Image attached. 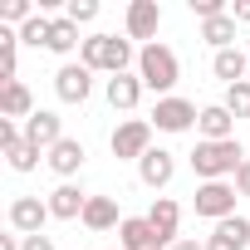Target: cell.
<instances>
[{"instance_id": "cell-26", "label": "cell", "mask_w": 250, "mask_h": 250, "mask_svg": "<svg viewBox=\"0 0 250 250\" xmlns=\"http://www.w3.org/2000/svg\"><path fill=\"white\" fill-rule=\"evenodd\" d=\"M5 162H10L15 172H35V167H40V147H30V143L20 138V143L5 147Z\"/></svg>"}, {"instance_id": "cell-15", "label": "cell", "mask_w": 250, "mask_h": 250, "mask_svg": "<svg viewBox=\"0 0 250 250\" xmlns=\"http://www.w3.org/2000/svg\"><path fill=\"white\" fill-rule=\"evenodd\" d=\"M83 206H88V196H83L74 182H59V187L49 191V216H54V221H83Z\"/></svg>"}, {"instance_id": "cell-17", "label": "cell", "mask_w": 250, "mask_h": 250, "mask_svg": "<svg viewBox=\"0 0 250 250\" xmlns=\"http://www.w3.org/2000/svg\"><path fill=\"white\" fill-rule=\"evenodd\" d=\"M147 221H152V230L167 240V250L182 240V235H177V226H182V206H177L172 196H157V201H152V211H147Z\"/></svg>"}, {"instance_id": "cell-11", "label": "cell", "mask_w": 250, "mask_h": 250, "mask_svg": "<svg viewBox=\"0 0 250 250\" xmlns=\"http://www.w3.org/2000/svg\"><path fill=\"white\" fill-rule=\"evenodd\" d=\"M157 25H162V5H157V0H133L128 15H123V30H128V40H147V44H152Z\"/></svg>"}, {"instance_id": "cell-23", "label": "cell", "mask_w": 250, "mask_h": 250, "mask_svg": "<svg viewBox=\"0 0 250 250\" xmlns=\"http://www.w3.org/2000/svg\"><path fill=\"white\" fill-rule=\"evenodd\" d=\"M74 49H83L79 25H74L69 15H54V30H49V54H74Z\"/></svg>"}, {"instance_id": "cell-2", "label": "cell", "mask_w": 250, "mask_h": 250, "mask_svg": "<svg viewBox=\"0 0 250 250\" xmlns=\"http://www.w3.org/2000/svg\"><path fill=\"white\" fill-rule=\"evenodd\" d=\"M138 79H143V88H152L157 98H172V88H177V79H182V64H177V54L167 49V44H143L138 49Z\"/></svg>"}, {"instance_id": "cell-16", "label": "cell", "mask_w": 250, "mask_h": 250, "mask_svg": "<svg viewBox=\"0 0 250 250\" xmlns=\"http://www.w3.org/2000/svg\"><path fill=\"white\" fill-rule=\"evenodd\" d=\"M83 157H88V152H83V143H79V138H64V143H54V147L44 152L49 172H59L64 182H69V177H74V172L83 167Z\"/></svg>"}, {"instance_id": "cell-14", "label": "cell", "mask_w": 250, "mask_h": 250, "mask_svg": "<svg viewBox=\"0 0 250 250\" xmlns=\"http://www.w3.org/2000/svg\"><path fill=\"white\" fill-rule=\"evenodd\" d=\"M245 245H250V221L245 216H226L206 235V250H245Z\"/></svg>"}, {"instance_id": "cell-34", "label": "cell", "mask_w": 250, "mask_h": 250, "mask_svg": "<svg viewBox=\"0 0 250 250\" xmlns=\"http://www.w3.org/2000/svg\"><path fill=\"white\" fill-rule=\"evenodd\" d=\"M235 25H250V0H235V10H230Z\"/></svg>"}, {"instance_id": "cell-3", "label": "cell", "mask_w": 250, "mask_h": 250, "mask_svg": "<svg viewBox=\"0 0 250 250\" xmlns=\"http://www.w3.org/2000/svg\"><path fill=\"white\" fill-rule=\"evenodd\" d=\"M240 162H245V147L235 138L230 143H196V152H191V172L201 182H235Z\"/></svg>"}, {"instance_id": "cell-6", "label": "cell", "mask_w": 250, "mask_h": 250, "mask_svg": "<svg viewBox=\"0 0 250 250\" xmlns=\"http://www.w3.org/2000/svg\"><path fill=\"white\" fill-rule=\"evenodd\" d=\"M196 118H201V108H196L191 98H177V93H172V98H157V108H152L147 123H152L157 133H191Z\"/></svg>"}, {"instance_id": "cell-32", "label": "cell", "mask_w": 250, "mask_h": 250, "mask_svg": "<svg viewBox=\"0 0 250 250\" xmlns=\"http://www.w3.org/2000/svg\"><path fill=\"white\" fill-rule=\"evenodd\" d=\"M20 250H54V235H20Z\"/></svg>"}, {"instance_id": "cell-30", "label": "cell", "mask_w": 250, "mask_h": 250, "mask_svg": "<svg viewBox=\"0 0 250 250\" xmlns=\"http://www.w3.org/2000/svg\"><path fill=\"white\" fill-rule=\"evenodd\" d=\"M191 5V15H201V20H216V15H230L226 10V0H187Z\"/></svg>"}, {"instance_id": "cell-20", "label": "cell", "mask_w": 250, "mask_h": 250, "mask_svg": "<svg viewBox=\"0 0 250 250\" xmlns=\"http://www.w3.org/2000/svg\"><path fill=\"white\" fill-rule=\"evenodd\" d=\"M211 69H216V79H226V88L230 83H245L250 79V49H221L211 59Z\"/></svg>"}, {"instance_id": "cell-35", "label": "cell", "mask_w": 250, "mask_h": 250, "mask_svg": "<svg viewBox=\"0 0 250 250\" xmlns=\"http://www.w3.org/2000/svg\"><path fill=\"white\" fill-rule=\"evenodd\" d=\"M172 250H206V240H187V235H182V240H177Z\"/></svg>"}, {"instance_id": "cell-13", "label": "cell", "mask_w": 250, "mask_h": 250, "mask_svg": "<svg viewBox=\"0 0 250 250\" xmlns=\"http://www.w3.org/2000/svg\"><path fill=\"white\" fill-rule=\"evenodd\" d=\"M196 128H201V143H230L235 138V118L226 103H206L201 118H196Z\"/></svg>"}, {"instance_id": "cell-8", "label": "cell", "mask_w": 250, "mask_h": 250, "mask_svg": "<svg viewBox=\"0 0 250 250\" xmlns=\"http://www.w3.org/2000/svg\"><path fill=\"white\" fill-rule=\"evenodd\" d=\"M25 143L40 147V152H49L54 143H64V118L49 113V108H35V118H25Z\"/></svg>"}, {"instance_id": "cell-10", "label": "cell", "mask_w": 250, "mask_h": 250, "mask_svg": "<svg viewBox=\"0 0 250 250\" xmlns=\"http://www.w3.org/2000/svg\"><path fill=\"white\" fill-rule=\"evenodd\" d=\"M54 93H59V103H88V93H93V69L64 64V69L54 74Z\"/></svg>"}, {"instance_id": "cell-36", "label": "cell", "mask_w": 250, "mask_h": 250, "mask_svg": "<svg viewBox=\"0 0 250 250\" xmlns=\"http://www.w3.org/2000/svg\"><path fill=\"white\" fill-rule=\"evenodd\" d=\"M0 250H20V235L10 230V235H0Z\"/></svg>"}, {"instance_id": "cell-21", "label": "cell", "mask_w": 250, "mask_h": 250, "mask_svg": "<svg viewBox=\"0 0 250 250\" xmlns=\"http://www.w3.org/2000/svg\"><path fill=\"white\" fill-rule=\"evenodd\" d=\"M83 226H88V230H113V226H123L118 201H113V196H88V206H83Z\"/></svg>"}, {"instance_id": "cell-1", "label": "cell", "mask_w": 250, "mask_h": 250, "mask_svg": "<svg viewBox=\"0 0 250 250\" xmlns=\"http://www.w3.org/2000/svg\"><path fill=\"white\" fill-rule=\"evenodd\" d=\"M138 54H133V40H118V35H88L83 40V49H79V64L83 69H93V74H128V64H133Z\"/></svg>"}, {"instance_id": "cell-28", "label": "cell", "mask_w": 250, "mask_h": 250, "mask_svg": "<svg viewBox=\"0 0 250 250\" xmlns=\"http://www.w3.org/2000/svg\"><path fill=\"white\" fill-rule=\"evenodd\" d=\"M64 15H69L74 25H88V20H98V0H69Z\"/></svg>"}, {"instance_id": "cell-9", "label": "cell", "mask_w": 250, "mask_h": 250, "mask_svg": "<svg viewBox=\"0 0 250 250\" xmlns=\"http://www.w3.org/2000/svg\"><path fill=\"white\" fill-rule=\"evenodd\" d=\"M118 250H167V240L152 230L147 216H123V226H118Z\"/></svg>"}, {"instance_id": "cell-29", "label": "cell", "mask_w": 250, "mask_h": 250, "mask_svg": "<svg viewBox=\"0 0 250 250\" xmlns=\"http://www.w3.org/2000/svg\"><path fill=\"white\" fill-rule=\"evenodd\" d=\"M0 20L25 25V20H35V10H30V0H10V5H0Z\"/></svg>"}, {"instance_id": "cell-24", "label": "cell", "mask_w": 250, "mask_h": 250, "mask_svg": "<svg viewBox=\"0 0 250 250\" xmlns=\"http://www.w3.org/2000/svg\"><path fill=\"white\" fill-rule=\"evenodd\" d=\"M49 30H54V15H35L20 25V44H35V49H49Z\"/></svg>"}, {"instance_id": "cell-22", "label": "cell", "mask_w": 250, "mask_h": 250, "mask_svg": "<svg viewBox=\"0 0 250 250\" xmlns=\"http://www.w3.org/2000/svg\"><path fill=\"white\" fill-rule=\"evenodd\" d=\"M201 40L221 54V49H235V20L230 15H216V20H201Z\"/></svg>"}, {"instance_id": "cell-31", "label": "cell", "mask_w": 250, "mask_h": 250, "mask_svg": "<svg viewBox=\"0 0 250 250\" xmlns=\"http://www.w3.org/2000/svg\"><path fill=\"white\" fill-rule=\"evenodd\" d=\"M20 138H25V128H15L10 118H0V152H5L10 143H20Z\"/></svg>"}, {"instance_id": "cell-25", "label": "cell", "mask_w": 250, "mask_h": 250, "mask_svg": "<svg viewBox=\"0 0 250 250\" xmlns=\"http://www.w3.org/2000/svg\"><path fill=\"white\" fill-rule=\"evenodd\" d=\"M15 49H20V30H0V83L15 79Z\"/></svg>"}, {"instance_id": "cell-19", "label": "cell", "mask_w": 250, "mask_h": 250, "mask_svg": "<svg viewBox=\"0 0 250 250\" xmlns=\"http://www.w3.org/2000/svg\"><path fill=\"white\" fill-rule=\"evenodd\" d=\"M0 118H35V98H30V88L20 83V79H10V83H0Z\"/></svg>"}, {"instance_id": "cell-12", "label": "cell", "mask_w": 250, "mask_h": 250, "mask_svg": "<svg viewBox=\"0 0 250 250\" xmlns=\"http://www.w3.org/2000/svg\"><path fill=\"white\" fill-rule=\"evenodd\" d=\"M138 177H143V187H152V191L172 187V177H177V152H167V147H152V152L138 162Z\"/></svg>"}, {"instance_id": "cell-4", "label": "cell", "mask_w": 250, "mask_h": 250, "mask_svg": "<svg viewBox=\"0 0 250 250\" xmlns=\"http://www.w3.org/2000/svg\"><path fill=\"white\" fill-rule=\"evenodd\" d=\"M108 147H113L118 162H143L152 152V123L147 118H123L113 128V138H108Z\"/></svg>"}, {"instance_id": "cell-7", "label": "cell", "mask_w": 250, "mask_h": 250, "mask_svg": "<svg viewBox=\"0 0 250 250\" xmlns=\"http://www.w3.org/2000/svg\"><path fill=\"white\" fill-rule=\"evenodd\" d=\"M44 221H49V201H40V196L10 201V230L15 235H44Z\"/></svg>"}, {"instance_id": "cell-5", "label": "cell", "mask_w": 250, "mask_h": 250, "mask_svg": "<svg viewBox=\"0 0 250 250\" xmlns=\"http://www.w3.org/2000/svg\"><path fill=\"white\" fill-rule=\"evenodd\" d=\"M235 201H240L235 182H201L196 196H191L196 216H206V221H226V216H235Z\"/></svg>"}, {"instance_id": "cell-18", "label": "cell", "mask_w": 250, "mask_h": 250, "mask_svg": "<svg viewBox=\"0 0 250 250\" xmlns=\"http://www.w3.org/2000/svg\"><path fill=\"white\" fill-rule=\"evenodd\" d=\"M103 93H108V103H113L118 113H133L138 98H143V79H138V74H113V79L103 83Z\"/></svg>"}, {"instance_id": "cell-33", "label": "cell", "mask_w": 250, "mask_h": 250, "mask_svg": "<svg viewBox=\"0 0 250 250\" xmlns=\"http://www.w3.org/2000/svg\"><path fill=\"white\" fill-rule=\"evenodd\" d=\"M235 191H240V196H250V157H245V162H240V172H235Z\"/></svg>"}, {"instance_id": "cell-27", "label": "cell", "mask_w": 250, "mask_h": 250, "mask_svg": "<svg viewBox=\"0 0 250 250\" xmlns=\"http://www.w3.org/2000/svg\"><path fill=\"white\" fill-rule=\"evenodd\" d=\"M221 103L230 108V118H250V79H245V83H230Z\"/></svg>"}]
</instances>
